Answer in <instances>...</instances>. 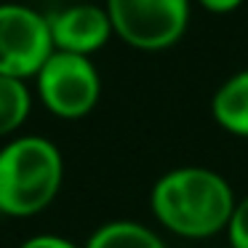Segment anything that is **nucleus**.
Returning <instances> with one entry per match:
<instances>
[{"label":"nucleus","instance_id":"obj_1","mask_svg":"<svg viewBox=\"0 0 248 248\" xmlns=\"http://www.w3.org/2000/svg\"><path fill=\"white\" fill-rule=\"evenodd\" d=\"M235 203L230 182L203 166L171 168L157 176L150 192L155 219L184 237H211L227 230Z\"/></svg>","mask_w":248,"mask_h":248},{"label":"nucleus","instance_id":"obj_2","mask_svg":"<svg viewBox=\"0 0 248 248\" xmlns=\"http://www.w3.org/2000/svg\"><path fill=\"white\" fill-rule=\"evenodd\" d=\"M62 182L64 157L48 136H14L0 147V214H38L56 200Z\"/></svg>","mask_w":248,"mask_h":248},{"label":"nucleus","instance_id":"obj_3","mask_svg":"<svg viewBox=\"0 0 248 248\" xmlns=\"http://www.w3.org/2000/svg\"><path fill=\"white\" fill-rule=\"evenodd\" d=\"M115 35L139 51H163L182 40L189 0H104Z\"/></svg>","mask_w":248,"mask_h":248},{"label":"nucleus","instance_id":"obj_4","mask_svg":"<svg viewBox=\"0 0 248 248\" xmlns=\"http://www.w3.org/2000/svg\"><path fill=\"white\" fill-rule=\"evenodd\" d=\"M38 96L54 115L75 120L88 115L102 96V75L91 56L54 51L35 75Z\"/></svg>","mask_w":248,"mask_h":248},{"label":"nucleus","instance_id":"obj_5","mask_svg":"<svg viewBox=\"0 0 248 248\" xmlns=\"http://www.w3.org/2000/svg\"><path fill=\"white\" fill-rule=\"evenodd\" d=\"M51 54L48 16L24 3H0V75L30 80Z\"/></svg>","mask_w":248,"mask_h":248},{"label":"nucleus","instance_id":"obj_6","mask_svg":"<svg viewBox=\"0 0 248 248\" xmlns=\"http://www.w3.org/2000/svg\"><path fill=\"white\" fill-rule=\"evenodd\" d=\"M54 51L93 56L115 35L107 8L99 3H70L56 14H48Z\"/></svg>","mask_w":248,"mask_h":248},{"label":"nucleus","instance_id":"obj_7","mask_svg":"<svg viewBox=\"0 0 248 248\" xmlns=\"http://www.w3.org/2000/svg\"><path fill=\"white\" fill-rule=\"evenodd\" d=\"M211 112L224 131L248 136V70H237L216 88Z\"/></svg>","mask_w":248,"mask_h":248},{"label":"nucleus","instance_id":"obj_8","mask_svg":"<svg viewBox=\"0 0 248 248\" xmlns=\"http://www.w3.org/2000/svg\"><path fill=\"white\" fill-rule=\"evenodd\" d=\"M83 248H166L163 237L134 219H109L88 235Z\"/></svg>","mask_w":248,"mask_h":248},{"label":"nucleus","instance_id":"obj_9","mask_svg":"<svg viewBox=\"0 0 248 248\" xmlns=\"http://www.w3.org/2000/svg\"><path fill=\"white\" fill-rule=\"evenodd\" d=\"M32 107V93L27 80L0 75V136H8L27 120Z\"/></svg>","mask_w":248,"mask_h":248},{"label":"nucleus","instance_id":"obj_10","mask_svg":"<svg viewBox=\"0 0 248 248\" xmlns=\"http://www.w3.org/2000/svg\"><path fill=\"white\" fill-rule=\"evenodd\" d=\"M227 237H230V248H248V195L237 198L227 224Z\"/></svg>","mask_w":248,"mask_h":248},{"label":"nucleus","instance_id":"obj_11","mask_svg":"<svg viewBox=\"0 0 248 248\" xmlns=\"http://www.w3.org/2000/svg\"><path fill=\"white\" fill-rule=\"evenodd\" d=\"M19 248H83V246H78L75 240H70V237H64V235L40 232V235H32V237H27V240H22Z\"/></svg>","mask_w":248,"mask_h":248},{"label":"nucleus","instance_id":"obj_12","mask_svg":"<svg viewBox=\"0 0 248 248\" xmlns=\"http://www.w3.org/2000/svg\"><path fill=\"white\" fill-rule=\"evenodd\" d=\"M203 8H208L211 14H230L235 8H240L243 0H198Z\"/></svg>","mask_w":248,"mask_h":248},{"label":"nucleus","instance_id":"obj_13","mask_svg":"<svg viewBox=\"0 0 248 248\" xmlns=\"http://www.w3.org/2000/svg\"><path fill=\"white\" fill-rule=\"evenodd\" d=\"M72 3H93V0H72Z\"/></svg>","mask_w":248,"mask_h":248},{"label":"nucleus","instance_id":"obj_14","mask_svg":"<svg viewBox=\"0 0 248 248\" xmlns=\"http://www.w3.org/2000/svg\"><path fill=\"white\" fill-rule=\"evenodd\" d=\"M0 216H3V214H0Z\"/></svg>","mask_w":248,"mask_h":248}]
</instances>
